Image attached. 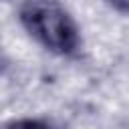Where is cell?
I'll return each instance as SVG.
<instances>
[{"mask_svg":"<svg viewBox=\"0 0 129 129\" xmlns=\"http://www.w3.org/2000/svg\"><path fill=\"white\" fill-rule=\"evenodd\" d=\"M20 22L36 42L54 54H73L81 44L73 16L58 0H24L20 6Z\"/></svg>","mask_w":129,"mask_h":129,"instance_id":"1","label":"cell"},{"mask_svg":"<svg viewBox=\"0 0 129 129\" xmlns=\"http://www.w3.org/2000/svg\"><path fill=\"white\" fill-rule=\"evenodd\" d=\"M0 129H54L44 119H14L4 123Z\"/></svg>","mask_w":129,"mask_h":129,"instance_id":"2","label":"cell"},{"mask_svg":"<svg viewBox=\"0 0 129 129\" xmlns=\"http://www.w3.org/2000/svg\"><path fill=\"white\" fill-rule=\"evenodd\" d=\"M109 4H113L117 10H121V12H127V14H129V0H109Z\"/></svg>","mask_w":129,"mask_h":129,"instance_id":"3","label":"cell"},{"mask_svg":"<svg viewBox=\"0 0 129 129\" xmlns=\"http://www.w3.org/2000/svg\"><path fill=\"white\" fill-rule=\"evenodd\" d=\"M2 62H4V54H2V48H0V69H2Z\"/></svg>","mask_w":129,"mask_h":129,"instance_id":"4","label":"cell"}]
</instances>
